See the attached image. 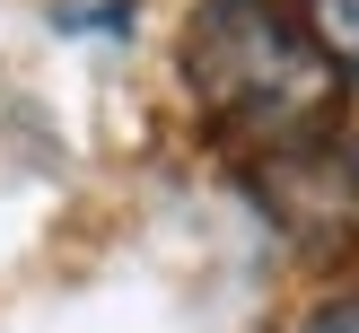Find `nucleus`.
<instances>
[{
  "instance_id": "nucleus-1",
  "label": "nucleus",
  "mask_w": 359,
  "mask_h": 333,
  "mask_svg": "<svg viewBox=\"0 0 359 333\" xmlns=\"http://www.w3.org/2000/svg\"><path fill=\"white\" fill-rule=\"evenodd\" d=\"M333 79L342 70L325 62L307 27H290L280 9H237V0H210L202 27H193V88L219 123L263 140H290L307 123H325Z\"/></svg>"
},
{
  "instance_id": "nucleus-2",
  "label": "nucleus",
  "mask_w": 359,
  "mask_h": 333,
  "mask_svg": "<svg viewBox=\"0 0 359 333\" xmlns=\"http://www.w3.org/2000/svg\"><path fill=\"white\" fill-rule=\"evenodd\" d=\"M140 0H53V27L62 35H132Z\"/></svg>"
},
{
  "instance_id": "nucleus-3",
  "label": "nucleus",
  "mask_w": 359,
  "mask_h": 333,
  "mask_svg": "<svg viewBox=\"0 0 359 333\" xmlns=\"http://www.w3.org/2000/svg\"><path fill=\"white\" fill-rule=\"evenodd\" d=\"M316 9V44L333 70H359V0H307Z\"/></svg>"
},
{
  "instance_id": "nucleus-4",
  "label": "nucleus",
  "mask_w": 359,
  "mask_h": 333,
  "mask_svg": "<svg viewBox=\"0 0 359 333\" xmlns=\"http://www.w3.org/2000/svg\"><path fill=\"white\" fill-rule=\"evenodd\" d=\"M298 333H359V298H325L316 315H298Z\"/></svg>"
},
{
  "instance_id": "nucleus-5",
  "label": "nucleus",
  "mask_w": 359,
  "mask_h": 333,
  "mask_svg": "<svg viewBox=\"0 0 359 333\" xmlns=\"http://www.w3.org/2000/svg\"><path fill=\"white\" fill-rule=\"evenodd\" d=\"M351 193H359V140H351Z\"/></svg>"
},
{
  "instance_id": "nucleus-6",
  "label": "nucleus",
  "mask_w": 359,
  "mask_h": 333,
  "mask_svg": "<svg viewBox=\"0 0 359 333\" xmlns=\"http://www.w3.org/2000/svg\"><path fill=\"white\" fill-rule=\"evenodd\" d=\"M237 9H280V0H237Z\"/></svg>"
}]
</instances>
